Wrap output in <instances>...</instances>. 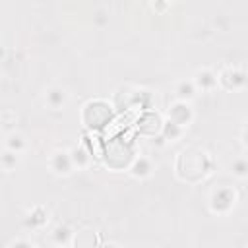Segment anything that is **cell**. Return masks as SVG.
<instances>
[{
    "label": "cell",
    "mask_w": 248,
    "mask_h": 248,
    "mask_svg": "<svg viewBox=\"0 0 248 248\" xmlns=\"http://www.w3.org/2000/svg\"><path fill=\"white\" fill-rule=\"evenodd\" d=\"M186 134V130L182 128V126H178L176 122H172V120H165L163 122V126H161V138L165 140V141H178L182 136Z\"/></svg>",
    "instance_id": "10"
},
{
    "label": "cell",
    "mask_w": 248,
    "mask_h": 248,
    "mask_svg": "<svg viewBox=\"0 0 248 248\" xmlns=\"http://www.w3.org/2000/svg\"><path fill=\"white\" fill-rule=\"evenodd\" d=\"M153 170H155L153 161H151L149 157H145V155L136 157V159L132 161L130 169H128L130 176H132V178H136V180H145V178H149V176L153 174Z\"/></svg>",
    "instance_id": "6"
},
{
    "label": "cell",
    "mask_w": 248,
    "mask_h": 248,
    "mask_svg": "<svg viewBox=\"0 0 248 248\" xmlns=\"http://www.w3.org/2000/svg\"><path fill=\"white\" fill-rule=\"evenodd\" d=\"M229 169H231V174L232 176H236L240 180L248 178V157H234L231 161Z\"/></svg>",
    "instance_id": "13"
},
{
    "label": "cell",
    "mask_w": 248,
    "mask_h": 248,
    "mask_svg": "<svg viewBox=\"0 0 248 248\" xmlns=\"http://www.w3.org/2000/svg\"><path fill=\"white\" fill-rule=\"evenodd\" d=\"M17 161H19V155L4 147V151H2V155H0V165H2V169H4L6 172H10V170H16V165H17Z\"/></svg>",
    "instance_id": "14"
},
{
    "label": "cell",
    "mask_w": 248,
    "mask_h": 248,
    "mask_svg": "<svg viewBox=\"0 0 248 248\" xmlns=\"http://www.w3.org/2000/svg\"><path fill=\"white\" fill-rule=\"evenodd\" d=\"M167 118L172 120V122H176L178 126H182V128L186 130V128L192 124V120H194V108H192L190 103H184V101H176V99H174V101L169 105Z\"/></svg>",
    "instance_id": "2"
},
{
    "label": "cell",
    "mask_w": 248,
    "mask_h": 248,
    "mask_svg": "<svg viewBox=\"0 0 248 248\" xmlns=\"http://www.w3.org/2000/svg\"><path fill=\"white\" fill-rule=\"evenodd\" d=\"M4 147L10 149V151H14V153H17V155H21L27 149V141H25V138L19 132H12V134H6Z\"/></svg>",
    "instance_id": "11"
},
{
    "label": "cell",
    "mask_w": 248,
    "mask_h": 248,
    "mask_svg": "<svg viewBox=\"0 0 248 248\" xmlns=\"http://www.w3.org/2000/svg\"><path fill=\"white\" fill-rule=\"evenodd\" d=\"M54 248H70V246H54Z\"/></svg>",
    "instance_id": "17"
},
{
    "label": "cell",
    "mask_w": 248,
    "mask_h": 248,
    "mask_svg": "<svg viewBox=\"0 0 248 248\" xmlns=\"http://www.w3.org/2000/svg\"><path fill=\"white\" fill-rule=\"evenodd\" d=\"M192 81L196 83L198 91H205V93H209V91H213V89L219 85V74L213 72L211 68L203 66V68H198V70L194 72Z\"/></svg>",
    "instance_id": "5"
},
{
    "label": "cell",
    "mask_w": 248,
    "mask_h": 248,
    "mask_svg": "<svg viewBox=\"0 0 248 248\" xmlns=\"http://www.w3.org/2000/svg\"><path fill=\"white\" fill-rule=\"evenodd\" d=\"M242 248H244V246H242Z\"/></svg>",
    "instance_id": "18"
},
{
    "label": "cell",
    "mask_w": 248,
    "mask_h": 248,
    "mask_svg": "<svg viewBox=\"0 0 248 248\" xmlns=\"http://www.w3.org/2000/svg\"><path fill=\"white\" fill-rule=\"evenodd\" d=\"M8 248H35V244L29 242V240H25V238H17V240H14Z\"/></svg>",
    "instance_id": "15"
},
{
    "label": "cell",
    "mask_w": 248,
    "mask_h": 248,
    "mask_svg": "<svg viewBox=\"0 0 248 248\" xmlns=\"http://www.w3.org/2000/svg\"><path fill=\"white\" fill-rule=\"evenodd\" d=\"M66 103H68V93H66L64 87H60V85H50V87L45 89V105H46L48 108L58 110V108H62Z\"/></svg>",
    "instance_id": "7"
},
{
    "label": "cell",
    "mask_w": 248,
    "mask_h": 248,
    "mask_svg": "<svg viewBox=\"0 0 248 248\" xmlns=\"http://www.w3.org/2000/svg\"><path fill=\"white\" fill-rule=\"evenodd\" d=\"M74 238H76V232L68 225H64V223H60V225H56L52 229V242H54V246H70L74 242Z\"/></svg>",
    "instance_id": "9"
},
{
    "label": "cell",
    "mask_w": 248,
    "mask_h": 248,
    "mask_svg": "<svg viewBox=\"0 0 248 248\" xmlns=\"http://www.w3.org/2000/svg\"><path fill=\"white\" fill-rule=\"evenodd\" d=\"M198 87H196V83L192 81V78L190 79H180V81H176V85H174V95H176V101H184V103H192L196 97H198Z\"/></svg>",
    "instance_id": "8"
},
{
    "label": "cell",
    "mask_w": 248,
    "mask_h": 248,
    "mask_svg": "<svg viewBox=\"0 0 248 248\" xmlns=\"http://www.w3.org/2000/svg\"><path fill=\"white\" fill-rule=\"evenodd\" d=\"M48 167H50V170L56 176H68V174H72L74 169H76V165L72 161L70 149H56L50 155V159H48Z\"/></svg>",
    "instance_id": "3"
},
{
    "label": "cell",
    "mask_w": 248,
    "mask_h": 248,
    "mask_svg": "<svg viewBox=\"0 0 248 248\" xmlns=\"http://www.w3.org/2000/svg\"><path fill=\"white\" fill-rule=\"evenodd\" d=\"M234 203H236V192L231 186H219L209 196V209L219 215L229 213L234 207Z\"/></svg>",
    "instance_id": "1"
},
{
    "label": "cell",
    "mask_w": 248,
    "mask_h": 248,
    "mask_svg": "<svg viewBox=\"0 0 248 248\" xmlns=\"http://www.w3.org/2000/svg\"><path fill=\"white\" fill-rule=\"evenodd\" d=\"M240 141H242V145H244V147H248V124L240 130Z\"/></svg>",
    "instance_id": "16"
},
{
    "label": "cell",
    "mask_w": 248,
    "mask_h": 248,
    "mask_svg": "<svg viewBox=\"0 0 248 248\" xmlns=\"http://www.w3.org/2000/svg\"><path fill=\"white\" fill-rule=\"evenodd\" d=\"M219 83L225 89H242L248 83V74L238 66H229L219 74Z\"/></svg>",
    "instance_id": "4"
},
{
    "label": "cell",
    "mask_w": 248,
    "mask_h": 248,
    "mask_svg": "<svg viewBox=\"0 0 248 248\" xmlns=\"http://www.w3.org/2000/svg\"><path fill=\"white\" fill-rule=\"evenodd\" d=\"M70 153H72V161H74L76 169H87V167H89V163H91V153L85 149L83 143L72 147Z\"/></svg>",
    "instance_id": "12"
}]
</instances>
